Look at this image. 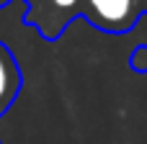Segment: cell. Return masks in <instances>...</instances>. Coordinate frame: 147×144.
Here are the masks:
<instances>
[{"mask_svg":"<svg viewBox=\"0 0 147 144\" xmlns=\"http://www.w3.org/2000/svg\"><path fill=\"white\" fill-rule=\"evenodd\" d=\"M18 90H21V70L10 49L0 41V116L13 106Z\"/></svg>","mask_w":147,"mask_h":144,"instance_id":"3957f363","label":"cell"},{"mask_svg":"<svg viewBox=\"0 0 147 144\" xmlns=\"http://www.w3.org/2000/svg\"><path fill=\"white\" fill-rule=\"evenodd\" d=\"M140 5H142V8H145V10H147V0H140Z\"/></svg>","mask_w":147,"mask_h":144,"instance_id":"5b68a950","label":"cell"},{"mask_svg":"<svg viewBox=\"0 0 147 144\" xmlns=\"http://www.w3.org/2000/svg\"><path fill=\"white\" fill-rule=\"evenodd\" d=\"M80 13L101 31L124 33L137 23L142 5L140 0H80Z\"/></svg>","mask_w":147,"mask_h":144,"instance_id":"6da1fadb","label":"cell"},{"mask_svg":"<svg viewBox=\"0 0 147 144\" xmlns=\"http://www.w3.org/2000/svg\"><path fill=\"white\" fill-rule=\"evenodd\" d=\"M0 3H3V0H0Z\"/></svg>","mask_w":147,"mask_h":144,"instance_id":"8992f818","label":"cell"},{"mask_svg":"<svg viewBox=\"0 0 147 144\" xmlns=\"http://www.w3.org/2000/svg\"><path fill=\"white\" fill-rule=\"evenodd\" d=\"M78 10H80V0H44V8L28 10V23L41 28L47 39H54Z\"/></svg>","mask_w":147,"mask_h":144,"instance_id":"7a4b0ae2","label":"cell"},{"mask_svg":"<svg viewBox=\"0 0 147 144\" xmlns=\"http://www.w3.org/2000/svg\"><path fill=\"white\" fill-rule=\"evenodd\" d=\"M132 67L137 72H147V46H137V52L132 54Z\"/></svg>","mask_w":147,"mask_h":144,"instance_id":"277c9868","label":"cell"}]
</instances>
